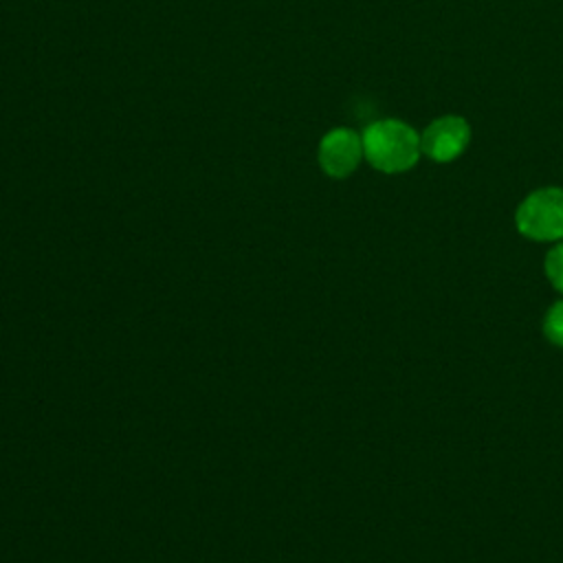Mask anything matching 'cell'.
<instances>
[{
  "label": "cell",
  "mask_w": 563,
  "mask_h": 563,
  "mask_svg": "<svg viewBox=\"0 0 563 563\" xmlns=\"http://www.w3.org/2000/svg\"><path fill=\"white\" fill-rule=\"evenodd\" d=\"M363 154L372 167L385 174H400L411 169L420 154V134L398 119L374 121L363 132Z\"/></svg>",
  "instance_id": "1"
},
{
  "label": "cell",
  "mask_w": 563,
  "mask_h": 563,
  "mask_svg": "<svg viewBox=\"0 0 563 563\" xmlns=\"http://www.w3.org/2000/svg\"><path fill=\"white\" fill-rule=\"evenodd\" d=\"M517 231L534 242L563 240V189L543 187L528 194L515 211Z\"/></svg>",
  "instance_id": "2"
},
{
  "label": "cell",
  "mask_w": 563,
  "mask_h": 563,
  "mask_svg": "<svg viewBox=\"0 0 563 563\" xmlns=\"http://www.w3.org/2000/svg\"><path fill=\"white\" fill-rule=\"evenodd\" d=\"M471 141V125L464 117L444 114L427 125L420 136L422 154L435 163H449L457 158Z\"/></svg>",
  "instance_id": "3"
},
{
  "label": "cell",
  "mask_w": 563,
  "mask_h": 563,
  "mask_svg": "<svg viewBox=\"0 0 563 563\" xmlns=\"http://www.w3.org/2000/svg\"><path fill=\"white\" fill-rule=\"evenodd\" d=\"M363 156V139L350 128H334L319 143V165L332 178L350 176Z\"/></svg>",
  "instance_id": "4"
},
{
  "label": "cell",
  "mask_w": 563,
  "mask_h": 563,
  "mask_svg": "<svg viewBox=\"0 0 563 563\" xmlns=\"http://www.w3.org/2000/svg\"><path fill=\"white\" fill-rule=\"evenodd\" d=\"M543 334L545 339L556 345L563 347V299L554 301L550 306V310L543 317Z\"/></svg>",
  "instance_id": "5"
},
{
  "label": "cell",
  "mask_w": 563,
  "mask_h": 563,
  "mask_svg": "<svg viewBox=\"0 0 563 563\" xmlns=\"http://www.w3.org/2000/svg\"><path fill=\"white\" fill-rule=\"evenodd\" d=\"M543 271H545L548 282L563 295V240L548 251Z\"/></svg>",
  "instance_id": "6"
}]
</instances>
